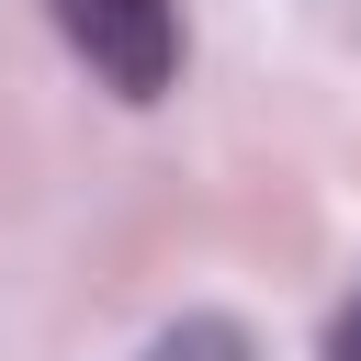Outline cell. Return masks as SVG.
<instances>
[{
	"instance_id": "obj_1",
	"label": "cell",
	"mask_w": 361,
	"mask_h": 361,
	"mask_svg": "<svg viewBox=\"0 0 361 361\" xmlns=\"http://www.w3.org/2000/svg\"><path fill=\"white\" fill-rule=\"evenodd\" d=\"M45 11L113 102H158L180 79V0H45Z\"/></svg>"
},
{
	"instance_id": "obj_2",
	"label": "cell",
	"mask_w": 361,
	"mask_h": 361,
	"mask_svg": "<svg viewBox=\"0 0 361 361\" xmlns=\"http://www.w3.org/2000/svg\"><path fill=\"white\" fill-rule=\"evenodd\" d=\"M135 361H259V338H248L237 316H169Z\"/></svg>"
},
{
	"instance_id": "obj_3",
	"label": "cell",
	"mask_w": 361,
	"mask_h": 361,
	"mask_svg": "<svg viewBox=\"0 0 361 361\" xmlns=\"http://www.w3.org/2000/svg\"><path fill=\"white\" fill-rule=\"evenodd\" d=\"M327 361H361V293H350V305L327 316Z\"/></svg>"
}]
</instances>
